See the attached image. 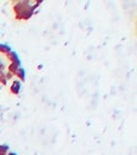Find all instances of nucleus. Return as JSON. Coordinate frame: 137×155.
Segmentation results:
<instances>
[{
  "label": "nucleus",
  "mask_w": 137,
  "mask_h": 155,
  "mask_svg": "<svg viewBox=\"0 0 137 155\" xmlns=\"http://www.w3.org/2000/svg\"><path fill=\"white\" fill-rule=\"evenodd\" d=\"M41 5V1H30V0H15L12 1V12L16 21H28L33 17L38 6Z\"/></svg>",
  "instance_id": "1"
},
{
  "label": "nucleus",
  "mask_w": 137,
  "mask_h": 155,
  "mask_svg": "<svg viewBox=\"0 0 137 155\" xmlns=\"http://www.w3.org/2000/svg\"><path fill=\"white\" fill-rule=\"evenodd\" d=\"M6 59L10 62V64H16V65H21V59H19V56L17 52L15 51H11L7 56H6Z\"/></svg>",
  "instance_id": "2"
},
{
  "label": "nucleus",
  "mask_w": 137,
  "mask_h": 155,
  "mask_svg": "<svg viewBox=\"0 0 137 155\" xmlns=\"http://www.w3.org/2000/svg\"><path fill=\"white\" fill-rule=\"evenodd\" d=\"M21 87H22V82L19 80H13L12 84H11V86H10V93L13 94V96L19 94Z\"/></svg>",
  "instance_id": "3"
},
{
  "label": "nucleus",
  "mask_w": 137,
  "mask_h": 155,
  "mask_svg": "<svg viewBox=\"0 0 137 155\" xmlns=\"http://www.w3.org/2000/svg\"><path fill=\"white\" fill-rule=\"evenodd\" d=\"M13 76L18 78V80H19L21 82L25 81V70H24V68H22V65H21V67H18V68L15 70Z\"/></svg>",
  "instance_id": "4"
},
{
  "label": "nucleus",
  "mask_w": 137,
  "mask_h": 155,
  "mask_svg": "<svg viewBox=\"0 0 137 155\" xmlns=\"http://www.w3.org/2000/svg\"><path fill=\"white\" fill-rule=\"evenodd\" d=\"M7 84V79H6V71H5V67L1 65L0 67V85L5 86Z\"/></svg>",
  "instance_id": "5"
},
{
  "label": "nucleus",
  "mask_w": 137,
  "mask_h": 155,
  "mask_svg": "<svg viewBox=\"0 0 137 155\" xmlns=\"http://www.w3.org/2000/svg\"><path fill=\"white\" fill-rule=\"evenodd\" d=\"M11 46L7 45V44H0V53L4 54V56H7L10 52H11Z\"/></svg>",
  "instance_id": "6"
},
{
  "label": "nucleus",
  "mask_w": 137,
  "mask_h": 155,
  "mask_svg": "<svg viewBox=\"0 0 137 155\" xmlns=\"http://www.w3.org/2000/svg\"><path fill=\"white\" fill-rule=\"evenodd\" d=\"M10 151L8 144H0V155H6Z\"/></svg>",
  "instance_id": "7"
},
{
  "label": "nucleus",
  "mask_w": 137,
  "mask_h": 155,
  "mask_svg": "<svg viewBox=\"0 0 137 155\" xmlns=\"http://www.w3.org/2000/svg\"><path fill=\"white\" fill-rule=\"evenodd\" d=\"M6 155H18V154H17V153H15V151H8Z\"/></svg>",
  "instance_id": "8"
},
{
  "label": "nucleus",
  "mask_w": 137,
  "mask_h": 155,
  "mask_svg": "<svg viewBox=\"0 0 137 155\" xmlns=\"http://www.w3.org/2000/svg\"><path fill=\"white\" fill-rule=\"evenodd\" d=\"M1 65H4V64H2V63H1V62H0V67H1Z\"/></svg>",
  "instance_id": "9"
},
{
  "label": "nucleus",
  "mask_w": 137,
  "mask_h": 155,
  "mask_svg": "<svg viewBox=\"0 0 137 155\" xmlns=\"http://www.w3.org/2000/svg\"><path fill=\"white\" fill-rule=\"evenodd\" d=\"M0 90H1V85H0Z\"/></svg>",
  "instance_id": "10"
}]
</instances>
